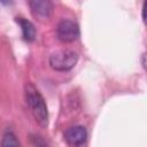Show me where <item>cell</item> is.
Here are the masks:
<instances>
[{"label":"cell","mask_w":147,"mask_h":147,"mask_svg":"<svg viewBox=\"0 0 147 147\" xmlns=\"http://www.w3.org/2000/svg\"><path fill=\"white\" fill-rule=\"evenodd\" d=\"M24 92H25L26 103L34 119L39 123L40 126L46 127L48 125V110L44 96L41 95L39 90L31 83H28L25 85Z\"/></svg>","instance_id":"cell-1"},{"label":"cell","mask_w":147,"mask_h":147,"mask_svg":"<svg viewBox=\"0 0 147 147\" xmlns=\"http://www.w3.org/2000/svg\"><path fill=\"white\" fill-rule=\"evenodd\" d=\"M78 61V55L71 49H63L53 53L49 57V65L55 71L71 70Z\"/></svg>","instance_id":"cell-2"},{"label":"cell","mask_w":147,"mask_h":147,"mask_svg":"<svg viewBox=\"0 0 147 147\" xmlns=\"http://www.w3.org/2000/svg\"><path fill=\"white\" fill-rule=\"evenodd\" d=\"M79 34H80L79 26L72 20L64 18L60 21L56 26V37L60 41L64 44L76 41L79 38Z\"/></svg>","instance_id":"cell-3"},{"label":"cell","mask_w":147,"mask_h":147,"mask_svg":"<svg viewBox=\"0 0 147 147\" xmlns=\"http://www.w3.org/2000/svg\"><path fill=\"white\" fill-rule=\"evenodd\" d=\"M29 6L32 16L37 21L45 23L51 20L54 9L52 0H29Z\"/></svg>","instance_id":"cell-4"},{"label":"cell","mask_w":147,"mask_h":147,"mask_svg":"<svg viewBox=\"0 0 147 147\" xmlns=\"http://www.w3.org/2000/svg\"><path fill=\"white\" fill-rule=\"evenodd\" d=\"M64 140L67 145L72 146V147H79L84 146L87 141V131L84 126L82 125H75L64 132Z\"/></svg>","instance_id":"cell-5"},{"label":"cell","mask_w":147,"mask_h":147,"mask_svg":"<svg viewBox=\"0 0 147 147\" xmlns=\"http://www.w3.org/2000/svg\"><path fill=\"white\" fill-rule=\"evenodd\" d=\"M16 22H17V23L20 24V26H21L23 39H24L25 41H28V42L33 41L34 38H36V28H34V25H33L30 21H28V20H25V18H22V17L17 18Z\"/></svg>","instance_id":"cell-6"},{"label":"cell","mask_w":147,"mask_h":147,"mask_svg":"<svg viewBox=\"0 0 147 147\" xmlns=\"http://www.w3.org/2000/svg\"><path fill=\"white\" fill-rule=\"evenodd\" d=\"M1 146L2 147H16V146H20V141L17 140L16 136L13 132H6L3 134Z\"/></svg>","instance_id":"cell-7"},{"label":"cell","mask_w":147,"mask_h":147,"mask_svg":"<svg viewBox=\"0 0 147 147\" xmlns=\"http://www.w3.org/2000/svg\"><path fill=\"white\" fill-rule=\"evenodd\" d=\"M145 56H146V54L144 53V54H142V56H141V63H142V67H144V68H146V61H145Z\"/></svg>","instance_id":"cell-8"},{"label":"cell","mask_w":147,"mask_h":147,"mask_svg":"<svg viewBox=\"0 0 147 147\" xmlns=\"http://www.w3.org/2000/svg\"><path fill=\"white\" fill-rule=\"evenodd\" d=\"M0 2H1V3L7 5V3H9V2H10V0H0Z\"/></svg>","instance_id":"cell-9"}]
</instances>
